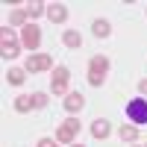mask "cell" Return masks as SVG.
I'll return each instance as SVG.
<instances>
[{
  "instance_id": "obj_11",
  "label": "cell",
  "mask_w": 147,
  "mask_h": 147,
  "mask_svg": "<svg viewBox=\"0 0 147 147\" xmlns=\"http://www.w3.org/2000/svg\"><path fill=\"white\" fill-rule=\"evenodd\" d=\"M109 132H112V127H109V121H103V118H97L94 124H91V136L94 138H106Z\"/></svg>"
},
{
  "instance_id": "obj_16",
  "label": "cell",
  "mask_w": 147,
  "mask_h": 147,
  "mask_svg": "<svg viewBox=\"0 0 147 147\" xmlns=\"http://www.w3.org/2000/svg\"><path fill=\"white\" fill-rule=\"evenodd\" d=\"M9 21L12 24H15V27H27V9H15V12H12V15H9Z\"/></svg>"
},
{
  "instance_id": "obj_6",
  "label": "cell",
  "mask_w": 147,
  "mask_h": 147,
  "mask_svg": "<svg viewBox=\"0 0 147 147\" xmlns=\"http://www.w3.org/2000/svg\"><path fill=\"white\" fill-rule=\"evenodd\" d=\"M47 68H53V56H47V53H30L27 59V65H24V71L27 74H38V71H47Z\"/></svg>"
},
{
  "instance_id": "obj_17",
  "label": "cell",
  "mask_w": 147,
  "mask_h": 147,
  "mask_svg": "<svg viewBox=\"0 0 147 147\" xmlns=\"http://www.w3.org/2000/svg\"><path fill=\"white\" fill-rule=\"evenodd\" d=\"M30 109H32V97H27V94L15 97V112H30Z\"/></svg>"
},
{
  "instance_id": "obj_15",
  "label": "cell",
  "mask_w": 147,
  "mask_h": 147,
  "mask_svg": "<svg viewBox=\"0 0 147 147\" xmlns=\"http://www.w3.org/2000/svg\"><path fill=\"white\" fill-rule=\"evenodd\" d=\"M6 80H9L12 85H21L24 80H27V71H24V68H12V71L6 74Z\"/></svg>"
},
{
  "instance_id": "obj_3",
  "label": "cell",
  "mask_w": 147,
  "mask_h": 147,
  "mask_svg": "<svg viewBox=\"0 0 147 147\" xmlns=\"http://www.w3.org/2000/svg\"><path fill=\"white\" fill-rule=\"evenodd\" d=\"M21 53V41L15 38V32H12V30H0V56H3V59H15Z\"/></svg>"
},
{
  "instance_id": "obj_19",
  "label": "cell",
  "mask_w": 147,
  "mask_h": 147,
  "mask_svg": "<svg viewBox=\"0 0 147 147\" xmlns=\"http://www.w3.org/2000/svg\"><path fill=\"white\" fill-rule=\"evenodd\" d=\"M38 147H59V144H56L53 138H41V141H38Z\"/></svg>"
},
{
  "instance_id": "obj_5",
  "label": "cell",
  "mask_w": 147,
  "mask_h": 147,
  "mask_svg": "<svg viewBox=\"0 0 147 147\" xmlns=\"http://www.w3.org/2000/svg\"><path fill=\"white\" fill-rule=\"evenodd\" d=\"M38 44H41V30L35 27V24H27V27L21 30V47H27V50L32 53Z\"/></svg>"
},
{
  "instance_id": "obj_1",
  "label": "cell",
  "mask_w": 147,
  "mask_h": 147,
  "mask_svg": "<svg viewBox=\"0 0 147 147\" xmlns=\"http://www.w3.org/2000/svg\"><path fill=\"white\" fill-rule=\"evenodd\" d=\"M106 74H109V59L106 56H91V62H88V82L94 88H100L106 82Z\"/></svg>"
},
{
  "instance_id": "obj_21",
  "label": "cell",
  "mask_w": 147,
  "mask_h": 147,
  "mask_svg": "<svg viewBox=\"0 0 147 147\" xmlns=\"http://www.w3.org/2000/svg\"><path fill=\"white\" fill-rule=\"evenodd\" d=\"M74 147H82V144H74Z\"/></svg>"
},
{
  "instance_id": "obj_9",
  "label": "cell",
  "mask_w": 147,
  "mask_h": 147,
  "mask_svg": "<svg viewBox=\"0 0 147 147\" xmlns=\"http://www.w3.org/2000/svg\"><path fill=\"white\" fill-rule=\"evenodd\" d=\"M47 18L53 24H62V21H68V9L62 3H53V6H47Z\"/></svg>"
},
{
  "instance_id": "obj_20",
  "label": "cell",
  "mask_w": 147,
  "mask_h": 147,
  "mask_svg": "<svg viewBox=\"0 0 147 147\" xmlns=\"http://www.w3.org/2000/svg\"><path fill=\"white\" fill-rule=\"evenodd\" d=\"M138 91H141V97H147V80H141V82H138Z\"/></svg>"
},
{
  "instance_id": "obj_14",
  "label": "cell",
  "mask_w": 147,
  "mask_h": 147,
  "mask_svg": "<svg viewBox=\"0 0 147 147\" xmlns=\"http://www.w3.org/2000/svg\"><path fill=\"white\" fill-rule=\"evenodd\" d=\"M27 15H30V18H38V15H47V3H41V0H32V3L27 6Z\"/></svg>"
},
{
  "instance_id": "obj_13",
  "label": "cell",
  "mask_w": 147,
  "mask_h": 147,
  "mask_svg": "<svg viewBox=\"0 0 147 147\" xmlns=\"http://www.w3.org/2000/svg\"><path fill=\"white\" fill-rule=\"evenodd\" d=\"M118 136H121V141H136L138 138V127L136 124H124L118 129Z\"/></svg>"
},
{
  "instance_id": "obj_18",
  "label": "cell",
  "mask_w": 147,
  "mask_h": 147,
  "mask_svg": "<svg viewBox=\"0 0 147 147\" xmlns=\"http://www.w3.org/2000/svg\"><path fill=\"white\" fill-rule=\"evenodd\" d=\"M32 97V109H44L47 106V94L44 91H35V94H30Z\"/></svg>"
},
{
  "instance_id": "obj_8",
  "label": "cell",
  "mask_w": 147,
  "mask_h": 147,
  "mask_svg": "<svg viewBox=\"0 0 147 147\" xmlns=\"http://www.w3.org/2000/svg\"><path fill=\"white\" fill-rule=\"evenodd\" d=\"M82 106H85V97H82L80 91H71V94H65V109H68L71 115H77Z\"/></svg>"
},
{
  "instance_id": "obj_7",
  "label": "cell",
  "mask_w": 147,
  "mask_h": 147,
  "mask_svg": "<svg viewBox=\"0 0 147 147\" xmlns=\"http://www.w3.org/2000/svg\"><path fill=\"white\" fill-rule=\"evenodd\" d=\"M68 80H71V71H68L65 65L53 68V77H50V82H53V94H65V91H68Z\"/></svg>"
},
{
  "instance_id": "obj_4",
  "label": "cell",
  "mask_w": 147,
  "mask_h": 147,
  "mask_svg": "<svg viewBox=\"0 0 147 147\" xmlns=\"http://www.w3.org/2000/svg\"><path fill=\"white\" fill-rule=\"evenodd\" d=\"M77 136H80V121L77 118L62 121L59 129H56V141H62V144H77Z\"/></svg>"
},
{
  "instance_id": "obj_12",
  "label": "cell",
  "mask_w": 147,
  "mask_h": 147,
  "mask_svg": "<svg viewBox=\"0 0 147 147\" xmlns=\"http://www.w3.org/2000/svg\"><path fill=\"white\" fill-rule=\"evenodd\" d=\"M91 32L97 35V38H106V35L112 32V27H109V21H103V18H97V21L91 24Z\"/></svg>"
},
{
  "instance_id": "obj_2",
  "label": "cell",
  "mask_w": 147,
  "mask_h": 147,
  "mask_svg": "<svg viewBox=\"0 0 147 147\" xmlns=\"http://www.w3.org/2000/svg\"><path fill=\"white\" fill-rule=\"evenodd\" d=\"M124 112H127V118H129V124H136V127L147 124V97H136V100H129Z\"/></svg>"
},
{
  "instance_id": "obj_10",
  "label": "cell",
  "mask_w": 147,
  "mask_h": 147,
  "mask_svg": "<svg viewBox=\"0 0 147 147\" xmlns=\"http://www.w3.org/2000/svg\"><path fill=\"white\" fill-rule=\"evenodd\" d=\"M62 44L71 47V50H77V47L82 44V35H80L77 30H65V32H62Z\"/></svg>"
}]
</instances>
